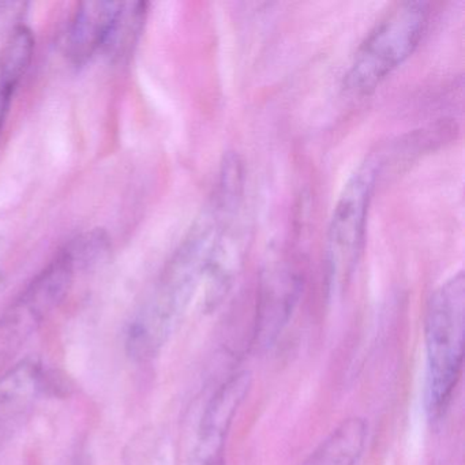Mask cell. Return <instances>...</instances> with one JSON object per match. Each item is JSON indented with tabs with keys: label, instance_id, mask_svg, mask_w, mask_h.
Segmentation results:
<instances>
[{
	"label": "cell",
	"instance_id": "1",
	"mask_svg": "<svg viewBox=\"0 0 465 465\" xmlns=\"http://www.w3.org/2000/svg\"><path fill=\"white\" fill-rule=\"evenodd\" d=\"M238 211L239 206L213 193L163 271L151 298L130 323V355L143 361L153 358L164 347L195 293L203 287L223 225Z\"/></svg>",
	"mask_w": 465,
	"mask_h": 465
},
{
	"label": "cell",
	"instance_id": "2",
	"mask_svg": "<svg viewBox=\"0 0 465 465\" xmlns=\"http://www.w3.org/2000/svg\"><path fill=\"white\" fill-rule=\"evenodd\" d=\"M465 331V276L457 272L446 279L427 302L426 411L432 421L450 404L462 371Z\"/></svg>",
	"mask_w": 465,
	"mask_h": 465
},
{
	"label": "cell",
	"instance_id": "3",
	"mask_svg": "<svg viewBox=\"0 0 465 465\" xmlns=\"http://www.w3.org/2000/svg\"><path fill=\"white\" fill-rule=\"evenodd\" d=\"M423 0L394 4L359 45L344 75L347 91L367 94L413 53L429 21Z\"/></svg>",
	"mask_w": 465,
	"mask_h": 465
},
{
	"label": "cell",
	"instance_id": "4",
	"mask_svg": "<svg viewBox=\"0 0 465 465\" xmlns=\"http://www.w3.org/2000/svg\"><path fill=\"white\" fill-rule=\"evenodd\" d=\"M378 171L380 164L372 157L359 163L331 209L325 239L326 282L331 292L342 290L358 266Z\"/></svg>",
	"mask_w": 465,
	"mask_h": 465
},
{
	"label": "cell",
	"instance_id": "5",
	"mask_svg": "<svg viewBox=\"0 0 465 465\" xmlns=\"http://www.w3.org/2000/svg\"><path fill=\"white\" fill-rule=\"evenodd\" d=\"M78 269L64 249L0 314V371L64 303Z\"/></svg>",
	"mask_w": 465,
	"mask_h": 465
},
{
	"label": "cell",
	"instance_id": "6",
	"mask_svg": "<svg viewBox=\"0 0 465 465\" xmlns=\"http://www.w3.org/2000/svg\"><path fill=\"white\" fill-rule=\"evenodd\" d=\"M303 292L301 273L287 263L272 266L261 277L255 307L254 344L271 348L290 323Z\"/></svg>",
	"mask_w": 465,
	"mask_h": 465
},
{
	"label": "cell",
	"instance_id": "7",
	"mask_svg": "<svg viewBox=\"0 0 465 465\" xmlns=\"http://www.w3.org/2000/svg\"><path fill=\"white\" fill-rule=\"evenodd\" d=\"M45 388L47 374L35 361H21L0 375V442L28 418Z\"/></svg>",
	"mask_w": 465,
	"mask_h": 465
},
{
	"label": "cell",
	"instance_id": "8",
	"mask_svg": "<svg viewBox=\"0 0 465 465\" xmlns=\"http://www.w3.org/2000/svg\"><path fill=\"white\" fill-rule=\"evenodd\" d=\"M122 2H83L75 7L64 37V53L74 66L103 50Z\"/></svg>",
	"mask_w": 465,
	"mask_h": 465
},
{
	"label": "cell",
	"instance_id": "9",
	"mask_svg": "<svg viewBox=\"0 0 465 465\" xmlns=\"http://www.w3.org/2000/svg\"><path fill=\"white\" fill-rule=\"evenodd\" d=\"M35 54L34 32L17 25L0 51V134L4 132L15 92L31 67Z\"/></svg>",
	"mask_w": 465,
	"mask_h": 465
},
{
	"label": "cell",
	"instance_id": "10",
	"mask_svg": "<svg viewBox=\"0 0 465 465\" xmlns=\"http://www.w3.org/2000/svg\"><path fill=\"white\" fill-rule=\"evenodd\" d=\"M369 438L366 419L353 416L339 424L302 465H356Z\"/></svg>",
	"mask_w": 465,
	"mask_h": 465
},
{
	"label": "cell",
	"instance_id": "11",
	"mask_svg": "<svg viewBox=\"0 0 465 465\" xmlns=\"http://www.w3.org/2000/svg\"><path fill=\"white\" fill-rule=\"evenodd\" d=\"M146 15V2H122L103 47L111 61H124L132 55L143 34Z\"/></svg>",
	"mask_w": 465,
	"mask_h": 465
},
{
	"label": "cell",
	"instance_id": "12",
	"mask_svg": "<svg viewBox=\"0 0 465 465\" xmlns=\"http://www.w3.org/2000/svg\"><path fill=\"white\" fill-rule=\"evenodd\" d=\"M64 249L72 257L78 271H83L97 265L107 257L111 250V242L107 233L97 228L72 239Z\"/></svg>",
	"mask_w": 465,
	"mask_h": 465
},
{
	"label": "cell",
	"instance_id": "13",
	"mask_svg": "<svg viewBox=\"0 0 465 465\" xmlns=\"http://www.w3.org/2000/svg\"><path fill=\"white\" fill-rule=\"evenodd\" d=\"M190 465H225V449L195 445Z\"/></svg>",
	"mask_w": 465,
	"mask_h": 465
}]
</instances>
